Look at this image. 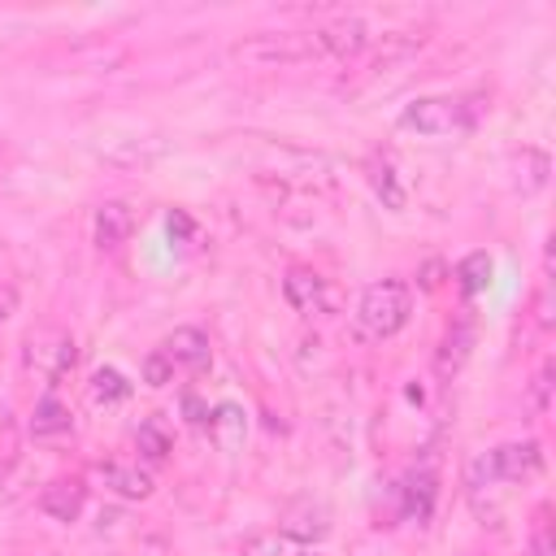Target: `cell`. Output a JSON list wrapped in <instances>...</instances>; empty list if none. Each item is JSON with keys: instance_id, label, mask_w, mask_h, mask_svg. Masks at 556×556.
I'll list each match as a JSON object with an SVG mask.
<instances>
[{"instance_id": "1", "label": "cell", "mask_w": 556, "mask_h": 556, "mask_svg": "<svg viewBox=\"0 0 556 556\" xmlns=\"http://www.w3.org/2000/svg\"><path fill=\"white\" fill-rule=\"evenodd\" d=\"M408 313H413V291H408V282H400V278H378V282H369V287L361 291L356 326H361V334H369V339H391L395 330H404Z\"/></svg>"}, {"instance_id": "2", "label": "cell", "mask_w": 556, "mask_h": 556, "mask_svg": "<svg viewBox=\"0 0 556 556\" xmlns=\"http://www.w3.org/2000/svg\"><path fill=\"white\" fill-rule=\"evenodd\" d=\"M473 122H478L473 104L460 96H421L400 113V126L421 139H456V135H469Z\"/></svg>"}, {"instance_id": "3", "label": "cell", "mask_w": 556, "mask_h": 556, "mask_svg": "<svg viewBox=\"0 0 556 556\" xmlns=\"http://www.w3.org/2000/svg\"><path fill=\"white\" fill-rule=\"evenodd\" d=\"M230 56L243 65H256V70H274V65L313 61L317 48H313V30H261V35L239 39L230 48Z\"/></svg>"}, {"instance_id": "4", "label": "cell", "mask_w": 556, "mask_h": 556, "mask_svg": "<svg viewBox=\"0 0 556 556\" xmlns=\"http://www.w3.org/2000/svg\"><path fill=\"white\" fill-rule=\"evenodd\" d=\"M78 365V343L70 330L61 326H43V330H30L26 339V369L43 382H61L70 369Z\"/></svg>"}, {"instance_id": "5", "label": "cell", "mask_w": 556, "mask_h": 556, "mask_svg": "<svg viewBox=\"0 0 556 556\" xmlns=\"http://www.w3.org/2000/svg\"><path fill=\"white\" fill-rule=\"evenodd\" d=\"M539 465H543V452H539V443L534 439H526V443H500L495 452H486V456H478L473 465H469V482H521V478H530V473H539Z\"/></svg>"}, {"instance_id": "6", "label": "cell", "mask_w": 556, "mask_h": 556, "mask_svg": "<svg viewBox=\"0 0 556 556\" xmlns=\"http://www.w3.org/2000/svg\"><path fill=\"white\" fill-rule=\"evenodd\" d=\"M369 26L365 17H334L326 26H313V48L317 56H361L369 48Z\"/></svg>"}, {"instance_id": "7", "label": "cell", "mask_w": 556, "mask_h": 556, "mask_svg": "<svg viewBox=\"0 0 556 556\" xmlns=\"http://www.w3.org/2000/svg\"><path fill=\"white\" fill-rule=\"evenodd\" d=\"M135 235V208L126 200H104L96 208V222H91V239L100 252H122Z\"/></svg>"}, {"instance_id": "8", "label": "cell", "mask_w": 556, "mask_h": 556, "mask_svg": "<svg viewBox=\"0 0 556 556\" xmlns=\"http://www.w3.org/2000/svg\"><path fill=\"white\" fill-rule=\"evenodd\" d=\"M282 295H287V304L300 313V317H313V313H321L326 308V278L317 274V269H304V265H295V269H287V278H282Z\"/></svg>"}, {"instance_id": "9", "label": "cell", "mask_w": 556, "mask_h": 556, "mask_svg": "<svg viewBox=\"0 0 556 556\" xmlns=\"http://www.w3.org/2000/svg\"><path fill=\"white\" fill-rule=\"evenodd\" d=\"M83 504H87V486H83L78 478H52V482L39 491V513L52 517V521H65V526L78 521Z\"/></svg>"}, {"instance_id": "10", "label": "cell", "mask_w": 556, "mask_h": 556, "mask_svg": "<svg viewBox=\"0 0 556 556\" xmlns=\"http://www.w3.org/2000/svg\"><path fill=\"white\" fill-rule=\"evenodd\" d=\"M330 534V508L317 504V500H300L287 508L282 517V539H295V543H321Z\"/></svg>"}, {"instance_id": "11", "label": "cell", "mask_w": 556, "mask_h": 556, "mask_svg": "<svg viewBox=\"0 0 556 556\" xmlns=\"http://www.w3.org/2000/svg\"><path fill=\"white\" fill-rule=\"evenodd\" d=\"M161 352H165V361H169L174 369H204V365L213 361L208 334L195 330V326H178V330L161 343Z\"/></svg>"}, {"instance_id": "12", "label": "cell", "mask_w": 556, "mask_h": 556, "mask_svg": "<svg viewBox=\"0 0 556 556\" xmlns=\"http://www.w3.org/2000/svg\"><path fill=\"white\" fill-rule=\"evenodd\" d=\"M26 430H30L35 443H65L74 434V413L56 395H43V400H35V413H30Z\"/></svg>"}, {"instance_id": "13", "label": "cell", "mask_w": 556, "mask_h": 556, "mask_svg": "<svg viewBox=\"0 0 556 556\" xmlns=\"http://www.w3.org/2000/svg\"><path fill=\"white\" fill-rule=\"evenodd\" d=\"M100 478H104V486H109L113 495H122V500H148V495H152V473L139 469V465L109 460V465H100Z\"/></svg>"}, {"instance_id": "14", "label": "cell", "mask_w": 556, "mask_h": 556, "mask_svg": "<svg viewBox=\"0 0 556 556\" xmlns=\"http://www.w3.org/2000/svg\"><path fill=\"white\" fill-rule=\"evenodd\" d=\"M513 187L521 191V195H534V191H543L547 187V174H552V161H547V152H539V148H521V156L513 161Z\"/></svg>"}, {"instance_id": "15", "label": "cell", "mask_w": 556, "mask_h": 556, "mask_svg": "<svg viewBox=\"0 0 556 556\" xmlns=\"http://www.w3.org/2000/svg\"><path fill=\"white\" fill-rule=\"evenodd\" d=\"M204 426H208V434H213V443H217L222 452H235V447L243 443V430H248L243 408H235V404H217Z\"/></svg>"}, {"instance_id": "16", "label": "cell", "mask_w": 556, "mask_h": 556, "mask_svg": "<svg viewBox=\"0 0 556 556\" xmlns=\"http://www.w3.org/2000/svg\"><path fill=\"white\" fill-rule=\"evenodd\" d=\"M400 500H404V517L426 521V517H430V508H434V473H430V469L408 473V478H404V486H400Z\"/></svg>"}, {"instance_id": "17", "label": "cell", "mask_w": 556, "mask_h": 556, "mask_svg": "<svg viewBox=\"0 0 556 556\" xmlns=\"http://www.w3.org/2000/svg\"><path fill=\"white\" fill-rule=\"evenodd\" d=\"M469 348H473V330L469 326H452L447 334H443V343H439V356H434V369L443 374V378H452L460 365H465V356H469Z\"/></svg>"}, {"instance_id": "18", "label": "cell", "mask_w": 556, "mask_h": 556, "mask_svg": "<svg viewBox=\"0 0 556 556\" xmlns=\"http://www.w3.org/2000/svg\"><path fill=\"white\" fill-rule=\"evenodd\" d=\"M135 443H139V452H143L148 460H165V456H169V447H174V439H169V430H165V421H161V417L139 421Z\"/></svg>"}, {"instance_id": "19", "label": "cell", "mask_w": 556, "mask_h": 556, "mask_svg": "<svg viewBox=\"0 0 556 556\" xmlns=\"http://www.w3.org/2000/svg\"><path fill=\"white\" fill-rule=\"evenodd\" d=\"M456 282H460L465 295L486 291V282H491V256H486V252H469V256L456 265Z\"/></svg>"}, {"instance_id": "20", "label": "cell", "mask_w": 556, "mask_h": 556, "mask_svg": "<svg viewBox=\"0 0 556 556\" xmlns=\"http://www.w3.org/2000/svg\"><path fill=\"white\" fill-rule=\"evenodd\" d=\"M369 182H374V191H378L391 208H400V204H404V191H400L395 169H391V161H387V156H374V161H369Z\"/></svg>"}, {"instance_id": "21", "label": "cell", "mask_w": 556, "mask_h": 556, "mask_svg": "<svg viewBox=\"0 0 556 556\" xmlns=\"http://www.w3.org/2000/svg\"><path fill=\"white\" fill-rule=\"evenodd\" d=\"M126 395H130V382L117 369H96V378H91V400L96 404H122Z\"/></svg>"}, {"instance_id": "22", "label": "cell", "mask_w": 556, "mask_h": 556, "mask_svg": "<svg viewBox=\"0 0 556 556\" xmlns=\"http://www.w3.org/2000/svg\"><path fill=\"white\" fill-rule=\"evenodd\" d=\"M169 378H174V365L165 361V352H161V348L148 352V356H143V382H148V387H165Z\"/></svg>"}, {"instance_id": "23", "label": "cell", "mask_w": 556, "mask_h": 556, "mask_svg": "<svg viewBox=\"0 0 556 556\" xmlns=\"http://www.w3.org/2000/svg\"><path fill=\"white\" fill-rule=\"evenodd\" d=\"M239 556H282V539L269 534V530H261V534H252V539L239 547Z\"/></svg>"}, {"instance_id": "24", "label": "cell", "mask_w": 556, "mask_h": 556, "mask_svg": "<svg viewBox=\"0 0 556 556\" xmlns=\"http://www.w3.org/2000/svg\"><path fill=\"white\" fill-rule=\"evenodd\" d=\"M165 230H169V239H191V235H195V222H191L182 208H174V213L165 217Z\"/></svg>"}, {"instance_id": "25", "label": "cell", "mask_w": 556, "mask_h": 556, "mask_svg": "<svg viewBox=\"0 0 556 556\" xmlns=\"http://www.w3.org/2000/svg\"><path fill=\"white\" fill-rule=\"evenodd\" d=\"M13 313H17V287H13L9 278H0V326H4Z\"/></svg>"}, {"instance_id": "26", "label": "cell", "mask_w": 556, "mask_h": 556, "mask_svg": "<svg viewBox=\"0 0 556 556\" xmlns=\"http://www.w3.org/2000/svg\"><path fill=\"white\" fill-rule=\"evenodd\" d=\"M534 556H552V539H547V521H539V530H534Z\"/></svg>"}, {"instance_id": "27", "label": "cell", "mask_w": 556, "mask_h": 556, "mask_svg": "<svg viewBox=\"0 0 556 556\" xmlns=\"http://www.w3.org/2000/svg\"><path fill=\"white\" fill-rule=\"evenodd\" d=\"M304 556H313V552H304Z\"/></svg>"}]
</instances>
